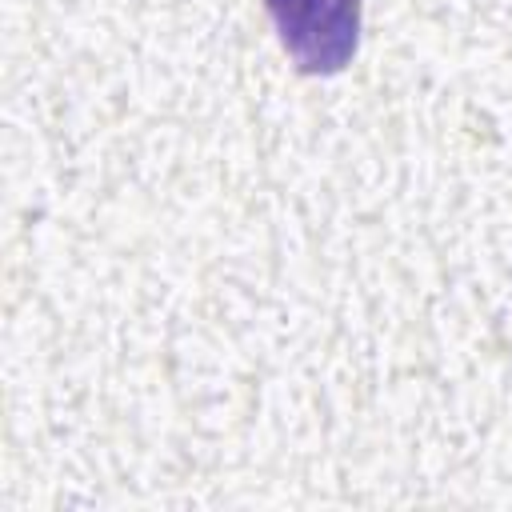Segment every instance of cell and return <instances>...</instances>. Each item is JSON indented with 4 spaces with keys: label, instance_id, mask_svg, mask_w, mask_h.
<instances>
[{
    "label": "cell",
    "instance_id": "obj_1",
    "mask_svg": "<svg viewBox=\"0 0 512 512\" xmlns=\"http://www.w3.org/2000/svg\"><path fill=\"white\" fill-rule=\"evenodd\" d=\"M284 52L304 72H336L356 52L360 0H268Z\"/></svg>",
    "mask_w": 512,
    "mask_h": 512
}]
</instances>
